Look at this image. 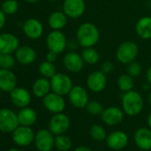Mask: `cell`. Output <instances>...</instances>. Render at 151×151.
Instances as JSON below:
<instances>
[{
  "label": "cell",
  "instance_id": "d590c367",
  "mask_svg": "<svg viewBox=\"0 0 151 151\" xmlns=\"http://www.w3.org/2000/svg\"><path fill=\"white\" fill-rule=\"evenodd\" d=\"M114 69H115V66H114L113 62H111V61H104L101 65V70L106 75L111 74L114 71Z\"/></svg>",
  "mask_w": 151,
  "mask_h": 151
},
{
  "label": "cell",
  "instance_id": "7bdbcfd3",
  "mask_svg": "<svg viewBox=\"0 0 151 151\" xmlns=\"http://www.w3.org/2000/svg\"><path fill=\"white\" fill-rule=\"evenodd\" d=\"M7 151H22V150H20L19 148H10L9 150H7Z\"/></svg>",
  "mask_w": 151,
  "mask_h": 151
},
{
  "label": "cell",
  "instance_id": "52a82bcc",
  "mask_svg": "<svg viewBox=\"0 0 151 151\" xmlns=\"http://www.w3.org/2000/svg\"><path fill=\"white\" fill-rule=\"evenodd\" d=\"M68 96L70 104L76 109H85L89 101L88 93L82 86H74Z\"/></svg>",
  "mask_w": 151,
  "mask_h": 151
},
{
  "label": "cell",
  "instance_id": "4316f807",
  "mask_svg": "<svg viewBox=\"0 0 151 151\" xmlns=\"http://www.w3.org/2000/svg\"><path fill=\"white\" fill-rule=\"evenodd\" d=\"M81 56L85 63L89 65H94L100 60V53L94 47L84 48L81 52Z\"/></svg>",
  "mask_w": 151,
  "mask_h": 151
},
{
  "label": "cell",
  "instance_id": "8d00e7d4",
  "mask_svg": "<svg viewBox=\"0 0 151 151\" xmlns=\"http://www.w3.org/2000/svg\"><path fill=\"white\" fill-rule=\"evenodd\" d=\"M6 22V14L0 9V30L5 27Z\"/></svg>",
  "mask_w": 151,
  "mask_h": 151
},
{
  "label": "cell",
  "instance_id": "8992f818",
  "mask_svg": "<svg viewBox=\"0 0 151 151\" xmlns=\"http://www.w3.org/2000/svg\"><path fill=\"white\" fill-rule=\"evenodd\" d=\"M18 115L9 109H0V131L9 133L13 132L19 126Z\"/></svg>",
  "mask_w": 151,
  "mask_h": 151
},
{
  "label": "cell",
  "instance_id": "3957f363",
  "mask_svg": "<svg viewBox=\"0 0 151 151\" xmlns=\"http://www.w3.org/2000/svg\"><path fill=\"white\" fill-rule=\"evenodd\" d=\"M139 53L138 45L132 41H125L119 45L116 49V56L119 62L123 64H129L135 60Z\"/></svg>",
  "mask_w": 151,
  "mask_h": 151
},
{
  "label": "cell",
  "instance_id": "7c38bea8",
  "mask_svg": "<svg viewBox=\"0 0 151 151\" xmlns=\"http://www.w3.org/2000/svg\"><path fill=\"white\" fill-rule=\"evenodd\" d=\"M55 138L50 130L41 129L35 135V145L39 151H51L54 147Z\"/></svg>",
  "mask_w": 151,
  "mask_h": 151
},
{
  "label": "cell",
  "instance_id": "d6a6232c",
  "mask_svg": "<svg viewBox=\"0 0 151 151\" xmlns=\"http://www.w3.org/2000/svg\"><path fill=\"white\" fill-rule=\"evenodd\" d=\"M15 57L9 53H0V68L12 69L16 63Z\"/></svg>",
  "mask_w": 151,
  "mask_h": 151
},
{
  "label": "cell",
  "instance_id": "2e32d148",
  "mask_svg": "<svg viewBox=\"0 0 151 151\" xmlns=\"http://www.w3.org/2000/svg\"><path fill=\"white\" fill-rule=\"evenodd\" d=\"M20 47L18 37L8 32L0 34V53L13 54Z\"/></svg>",
  "mask_w": 151,
  "mask_h": 151
},
{
  "label": "cell",
  "instance_id": "83f0119b",
  "mask_svg": "<svg viewBox=\"0 0 151 151\" xmlns=\"http://www.w3.org/2000/svg\"><path fill=\"white\" fill-rule=\"evenodd\" d=\"M117 86H118L119 90L124 93L132 91L134 86L133 78L131 77V76L128 75L127 73L120 75L119 78H117Z\"/></svg>",
  "mask_w": 151,
  "mask_h": 151
},
{
  "label": "cell",
  "instance_id": "7402d4cb",
  "mask_svg": "<svg viewBox=\"0 0 151 151\" xmlns=\"http://www.w3.org/2000/svg\"><path fill=\"white\" fill-rule=\"evenodd\" d=\"M14 53L16 60L22 65H30L37 59V52L35 49L29 45L20 46Z\"/></svg>",
  "mask_w": 151,
  "mask_h": 151
},
{
  "label": "cell",
  "instance_id": "9a60e30c",
  "mask_svg": "<svg viewBox=\"0 0 151 151\" xmlns=\"http://www.w3.org/2000/svg\"><path fill=\"white\" fill-rule=\"evenodd\" d=\"M24 35L32 40L40 38L44 33V26L42 22L36 18H29L26 20L22 26Z\"/></svg>",
  "mask_w": 151,
  "mask_h": 151
},
{
  "label": "cell",
  "instance_id": "ee69618b",
  "mask_svg": "<svg viewBox=\"0 0 151 151\" xmlns=\"http://www.w3.org/2000/svg\"><path fill=\"white\" fill-rule=\"evenodd\" d=\"M148 102H149V104L151 105V92H150L149 94H148Z\"/></svg>",
  "mask_w": 151,
  "mask_h": 151
},
{
  "label": "cell",
  "instance_id": "9c48e42d",
  "mask_svg": "<svg viewBox=\"0 0 151 151\" xmlns=\"http://www.w3.org/2000/svg\"><path fill=\"white\" fill-rule=\"evenodd\" d=\"M43 104L45 108L52 114L61 113L66 108L64 96L60 95L54 92L49 93L43 98Z\"/></svg>",
  "mask_w": 151,
  "mask_h": 151
},
{
  "label": "cell",
  "instance_id": "1f68e13d",
  "mask_svg": "<svg viewBox=\"0 0 151 151\" xmlns=\"http://www.w3.org/2000/svg\"><path fill=\"white\" fill-rule=\"evenodd\" d=\"M1 10L6 15H13L19 10V3L17 0H6L1 5Z\"/></svg>",
  "mask_w": 151,
  "mask_h": 151
},
{
  "label": "cell",
  "instance_id": "60d3db41",
  "mask_svg": "<svg viewBox=\"0 0 151 151\" xmlns=\"http://www.w3.org/2000/svg\"><path fill=\"white\" fill-rule=\"evenodd\" d=\"M23 1L26 3H29V4H36L38 1H40V0H23Z\"/></svg>",
  "mask_w": 151,
  "mask_h": 151
},
{
  "label": "cell",
  "instance_id": "e0dca14e",
  "mask_svg": "<svg viewBox=\"0 0 151 151\" xmlns=\"http://www.w3.org/2000/svg\"><path fill=\"white\" fill-rule=\"evenodd\" d=\"M124 110L118 107H108L103 109L101 113V119L103 123L109 126L119 124L124 119Z\"/></svg>",
  "mask_w": 151,
  "mask_h": 151
},
{
  "label": "cell",
  "instance_id": "b9f144b4",
  "mask_svg": "<svg viewBox=\"0 0 151 151\" xmlns=\"http://www.w3.org/2000/svg\"><path fill=\"white\" fill-rule=\"evenodd\" d=\"M147 125H148L149 128L151 129V112H150V114H149L148 116H147Z\"/></svg>",
  "mask_w": 151,
  "mask_h": 151
},
{
  "label": "cell",
  "instance_id": "4fadbf2b",
  "mask_svg": "<svg viewBox=\"0 0 151 151\" xmlns=\"http://www.w3.org/2000/svg\"><path fill=\"white\" fill-rule=\"evenodd\" d=\"M35 135L30 126L21 125L13 132V139L18 146L25 147L30 145L35 140Z\"/></svg>",
  "mask_w": 151,
  "mask_h": 151
},
{
  "label": "cell",
  "instance_id": "603a6c76",
  "mask_svg": "<svg viewBox=\"0 0 151 151\" xmlns=\"http://www.w3.org/2000/svg\"><path fill=\"white\" fill-rule=\"evenodd\" d=\"M51 81L49 78H37L32 86V93L37 98H44L49 93H51Z\"/></svg>",
  "mask_w": 151,
  "mask_h": 151
},
{
  "label": "cell",
  "instance_id": "ab89813d",
  "mask_svg": "<svg viewBox=\"0 0 151 151\" xmlns=\"http://www.w3.org/2000/svg\"><path fill=\"white\" fill-rule=\"evenodd\" d=\"M74 151H93V150L86 146H79L78 147H76Z\"/></svg>",
  "mask_w": 151,
  "mask_h": 151
},
{
  "label": "cell",
  "instance_id": "484cf974",
  "mask_svg": "<svg viewBox=\"0 0 151 151\" xmlns=\"http://www.w3.org/2000/svg\"><path fill=\"white\" fill-rule=\"evenodd\" d=\"M17 115L20 124L25 126H31L36 123L37 118V112L33 109L29 107L22 108Z\"/></svg>",
  "mask_w": 151,
  "mask_h": 151
},
{
  "label": "cell",
  "instance_id": "4dcf8cb0",
  "mask_svg": "<svg viewBox=\"0 0 151 151\" xmlns=\"http://www.w3.org/2000/svg\"><path fill=\"white\" fill-rule=\"evenodd\" d=\"M90 136L96 141H103L107 139V132L105 129L100 124H93L90 128Z\"/></svg>",
  "mask_w": 151,
  "mask_h": 151
},
{
  "label": "cell",
  "instance_id": "ffe728a7",
  "mask_svg": "<svg viewBox=\"0 0 151 151\" xmlns=\"http://www.w3.org/2000/svg\"><path fill=\"white\" fill-rule=\"evenodd\" d=\"M10 99L14 106L22 109L30 104L31 94L23 87H16L10 93Z\"/></svg>",
  "mask_w": 151,
  "mask_h": 151
},
{
  "label": "cell",
  "instance_id": "f6af8a7d",
  "mask_svg": "<svg viewBox=\"0 0 151 151\" xmlns=\"http://www.w3.org/2000/svg\"><path fill=\"white\" fill-rule=\"evenodd\" d=\"M1 95H2V91L0 90V97H1Z\"/></svg>",
  "mask_w": 151,
  "mask_h": 151
},
{
  "label": "cell",
  "instance_id": "ba28073f",
  "mask_svg": "<svg viewBox=\"0 0 151 151\" xmlns=\"http://www.w3.org/2000/svg\"><path fill=\"white\" fill-rule=\"evenodd\" d=\"M86 8L85 0H64L62 11L70 19H78L81 17Z\"/></svg>",
  "mask_w": 151,
  "mask_h": 151
},
{
  "label": "cell",
  "instance_id": "d4e9b609",
  "mask_svg": "<svg viewBox=\"0 0 151 151\" xmlns=\"http://www.w3.org/2000/svg\"><path fill=\"white\" fill-rule=\"evenodd\" d=\"M68 18L63 11H55L49 15L47 22L52 30H60L67 25Z\"/></svg>",
  "mask_w": 151,
  "mask_h": 151
},
{
  "label": "cell",
  "instance_id": "5bb4252c",
  "mask_svg": "<svg viewBox=\"0 0 151 151\" xmlns=\"http://www.w3.org/2000/svg\"><path fill=\"white\" fill-rule=\"evenodd\" d=\"M85 61L81 54L74 51L67 52L63 57V66L64 68L74 74L79 73L84 68Z\"/></svg>",
  "mask_w": 151,
  "mask_h": 151
},
{
  "label": "cell",
  "instance_id": "f35d334b",
  "mask_svg": "<svg viewBox=\"0 0 151 151\" xmlns=\"http://www.w3.org/2000/svg\"><path fill=\"white\" fill-rule=\"evenodd\" d=\"M146 78H147V82L151 86V66L147 68V73H146Z\"/></svg>",
  "mask_w": 151,
  "mask_h": 151
},
{
  "label": "cell",
  "instance_id": "f546056e",
  "mask_svg": "<svg viewBox=\"0 0 151 151\" xmlns=\"http://www.w3.org/2000/svg\"><path fill=\"white\" fill-rule=\"evenodd\" d=\"M54 147L60 151H68L72 147V140L71 139L63 134L56 135L54 140Z\"/></svg>",
  "mask_w": 151,
  "mask_h": 151
},
{
  "label": "cell",
  "instance_id": "836d02e7",
  "mask_svg": "<svg viewBox=\"0 0 151 151\" xmlns=\"http://www.w3.org/2000/svg\"><path fill=\"white\" fill-rule=\"evenodd\" d=\"M86 108V110L88 111V113L93 116L101 115V113L104 109L102 105L101 104V102H99L97 101H89Z\"/></svg>",
  "mask_w": 151,
  "mask_h": 151
},
{
  "label": "cell",
  "instance_id": "ac0fdd59",
  "mask_svg": "<svg viewBox=\"0 0 151 151\" xmlns=\"http://www.w3.org/2000/svg\"><path fill=\"white\" fill-rule=\"evenodd\" d=\"M17 77L12 69L0 68V90L6 93H11L17 87Z\"/></svg>",
  "mask_w": 151,
  "mask_h": 151
},
{
  "label": "cell",
  "instance_id": "e575fe53",
  "mask_svg": "<svg viewBox=\"0 0 151 151\" xmlns=\"http://www.w3.org/2000/svg\"><path fill=\"white\" fill-rule=\"evenodd\" d=\"M126 72L131 77L137 78L141 73V65L139 62L133 60L126 65Z\"/></svg>",
  "mask_w": 151,
  "mask_h": 151
},
{
  "label": "cell",
  "instance_id": "6da1fadb",
  "mask_svg": "<svg viewBox=\"0 0 151 151\" xmlns=\"http://www.w3.org/2000/svg\"><path fill=\"white\" fill-rule=\"evenodd\" d=\"M76 37L80 46L93 47L100 40V31L93 23L88 22L78 27Z\"/></svg>",
  "mask_w": 151,
  "mask_h": 151
},
{
  "label": "cell",
  "instance_id": "5b68a950",
  "mask_svg": "<svg viewBox=\"0 0 151 151\" xmlns=\"http://www.w3.org/2000/svg\"><path fill=\"white\" fill-rule=\"evenodd\" d=\"M46 46L49 51L57 54L62 53L68 47V41L60 30H52L46 37Z\"/></svg>",
  "mask_w": 151,
  "mask_h": 151
},
{
  "label": "cell",
  "instance_id": "bcb514c9",
  "mask_svg": "<svg viewBox=\"0 0 151 151\" xmlns=\"http://www.w3.org/2000/svg\"><path fill=\"white\" fill-rule=\"evenodd\" d=\"M50 1H53L54 2V1H59V0H50Z\"/></svg>",
  "mask_w": 151,
  "mask_h": 151
},
{
  "label": "cell",
  "instance_id": "cb8c5ba5",
  "mask_svg": "<svg viewBox=\"0 0 151 151\" xmlns=\"http://www.w3.org/2000/svg\"><path fill=\"white\" fill-rule=\"evenodd\" d=\"M135 31L137 35L144 40L151 39V17H141L135 25Z\"/></svg>",
  "mask_w": 151,
  "mask_h": 151
},
{
  "label": "cell",
  "instance_id": "277c9868",
  "mask_svg": "<svg viewBox=\"0 0 151 151\" xmlns=\"http://www.w3.org/2000/svg\"><path fill=\"white\" fill-rule=\"evenodd\" d=\"M50 81L52 91L62 96L68 95L74 86L72 79L68 75L65 73L57 72L50 79Z\"/></svg>",
  "mask_w": 151,
  "mask_h": 151
},
{
  "label": "cell",
  "instance_id": "30bf717a",
  "mask_svg": "<svg viewBox=\"0 0 151 151\" xmlns=\"http://www.w3.org/2000/svg\"><path fill=\"white\" fill-rule=\"evenodd\" d=\"M107 75L101 70H95L91 72L86 79V86L93 93H101L107 86Z\"/></svg>",
  "mask_w": 151,
  "mask_h": 151
},
{
  "label": "cell",
  "instance_id": "d6986e66",
  "mask_svg": "<svg viewBox=\"0 0 151 151\" xmlns=\"http://www.w3.org/2000/svg\"><path fill=\"white\" fill-rule=\"evenodd\" d=\"M129 142L128 135L123 131H115L107 136L106 143L110 149L121 150L124 148Z\"/></svg>",
  "mask_w": 151,
  "mask_h": 151
},
{
  "label": "cell",
  "instance_id": "8fae6325",
  "mask_svg": "<svg viewBox=\"0 0 151 151\" xmlns=\"http://www.w3.org/2000/svg\"><path fill=\"white\" fill-rule=\"evenodd\" d=\"M70 126L69 117L64 114L57 113L54 114L49 121V130L54 135H60L65 133Z\"/></svg>",
  "mask_w": 151,
  "mask_h": 151
},
{
  "label": "cell",
  "instance_id": "74e56055",
  "mask_svg": "<svg viewBox=\"0 0 151 151\" xmlns=\"http://www.w3.org/2000/svg\"><path fill=\"white\" fill-rule=\"evenodd\" d=\"M57 53H55L54 52H52V51H49L47 53H46V60L48 61H51V62H54L56 60V58H57Z\"/></svg>",
  "mask_w": 151,
  "mask_h": 151
},
{
  "label": "cell",
  "instance_id": "f1b7e54d",
  "mask_svg": "<svg viewBox=\"0 0 151 151\" xmlns=\"http://www.w3.org/2000/svg\"><path fill=\"white\" fill-rule=\"evenodd\" d=\"M38 71L42 77L49 78V79H51L57 73L56 67L53 64V62H51L48 60H45V61H43L40 63V65L38 67Z\"/></svg>",
  "mask_w": 151,
  "mask_h": 151
},
{
  "label": "cell",
  "instance_id": "7a4b0ae2",
  "mask_svg": "<svg viewBox=\"0 0 151 151\" xmlns=\"http://www.w3.org/2000/svg\"><path fill=\"white\" fill-rule=\"evenodd\" d=\"M143 98L139 93L136 91H129L124 93L122 97V108L124 114L134 116L139 115L143 109Z\"/></svg>",
  "mask_w": 151,
  "mask_h": 151
},
{
  "label": "cell",
  "instance_id": "44dd1931",
  "mask_svg": "<svg viewBox=\"0 0 151 151\" xmlns=\"http://www.w3.org/2000/svg\"><path fill=\"white\" fill-rule=\"evenodd\" d=\"M136 146L142 150L151 149V129L141 127L139 128L133 136Z\"/></svg>",
  "mask_w": 151,
  "mask_h": 151
}]
</instances>
